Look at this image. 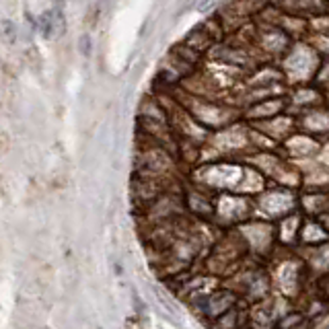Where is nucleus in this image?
I'll use <instances>...</instances> for the list:
<instances>
[{
  "label": "nucleus",
  "instance_id": "39448f33",
  "mask_svg": "<svg viewBox=\"0 0 329 329\" xmlns=\"http://www.w3.org/2000/svg\"><path fill=\"white\" fill-rule=\"evenodd\" d=\"M212 3H216V0H204V3L200 5V9H208V7L212 5Z\"/></svg>",
  "mask_w": 329,
  "mask_h": 329
},
{
  "label": "nucleus",
  "instance_id": "f03ea898",
  "mask_svg": "<svg viewBox=\"0 0 329 329\" xmlns=\"http://www.w3.org/2000/svg\"><path fill=\"white\" fill-rule=\"evenodd\" d=\"M3 37H5L7 43H13L17 39V27L11 21H7V19L3 21Z\"/></svg>",
  "mask_w": 329,
  "mask_h": 329
},
{
  "label": "nucleus",
  "instance_id": "20e7f679",
  "mask_svg": "<svg viewBox=\"0 0 329 329\" xmlns=\"http://www.w3.org/2000/svg\"><path fill=\"white\" fill-rule=\"evenodd\" d=\"M85 47V56H89V49H91V39H89V35H85V37H80V49Z\"/></svg>",
  "mask_w": 329,
  "mask_h": 329
},
{
  "label": "nucleus",
  "instance_id": "7ed1b4c3",
  "mask_svg": "<svg viewBox=\"0 0 329 329\" xmlns=\"http://www.w3.org/2000/svg\"><path fill=\"white\" fill-rule=\"evenodd\" d=\"M300 321H303V317H300L298 313H290V315H286V317L280 321V329H290V325L300 323Z\"/></svg>",
  "mask_w": 329,
  "mask_h": 329
},
{
  "label": "nucleus",
  "instance_id": "f257e3e1",
  "mask_svg": "<svg viewBox=\"0 0 329 329\" xmlns=\"http://www.w3.org/2000/svg\"><path fill=\"white\" fill-rule=\"evenodd\" d=\"M39 27H41V33H43L45 39L53 37V27H56V23H53V15L51 13H45L41 17V21H39Z\"/></svg>",
  "mask_w": 329,
  "mask_h": 329
}]
</instances>
